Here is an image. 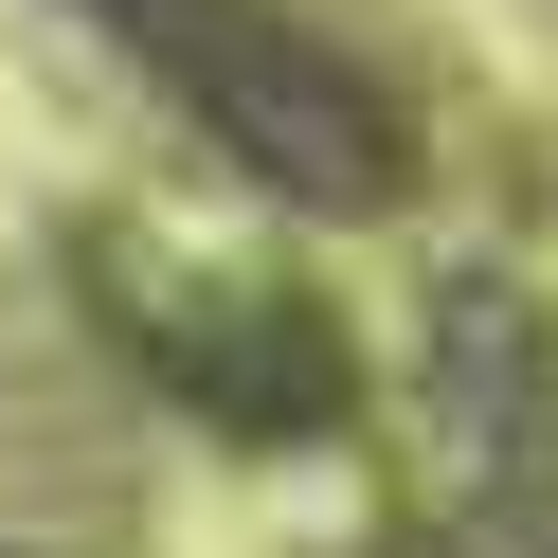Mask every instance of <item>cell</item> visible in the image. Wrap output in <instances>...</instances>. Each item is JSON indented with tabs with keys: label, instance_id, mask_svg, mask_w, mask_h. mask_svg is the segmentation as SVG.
Returning <instances> with one entry per match:
<instances>
[{
	"label": "cell",
	"instance_id": "cell-2",
	"mask_svg": "<svg viewBox=\"0 0 558 558\" xmlns=\"http://www.w3.org/2000/svg\"><path fill=\"white\" fill-rule=\"evenodd\" d=\"M145 378L181 414H217L234 450H325L342 414H361V342H342L306 289H198V306H162Z\"/></svg>",
	"mask_w": 558,
	"mask_h": 558
},
{
	"label": "cell",
	"instance_id": "cell-1",
	"mask_svg": "<svg viewBox=\"0 0 558 558\" xmlns=\"http://www.w3.org/2000/svg\"><path fill=\"white\" fill-rule=\"evenodd\" d=\"M90 19H109L162 73V109H181L234 181H270L289 217H397L414 198V109L325 19H289V0H90Z\"/></svg>",
	"mask_w": 558,
	"mask_h": 558
},
{
	"label": "cell",
	"instance_id": "cell-3",
	"mask_svg": "<svg viewBox=\"0 0 558 558\" xmlns=\"http://www.w3.org/2000/svg\"><path fill=\"white\" fill-rule=\"evenodd\" d=\"M0 558H19V541H0Z\"/></svg>",
	"mask_w": 558,
	"mask_h": 558
}]
</instances>
